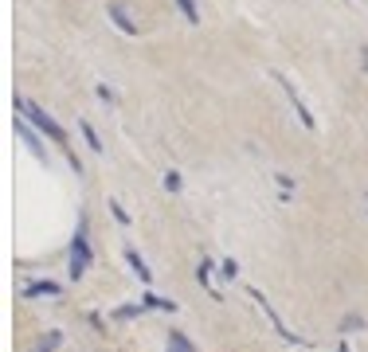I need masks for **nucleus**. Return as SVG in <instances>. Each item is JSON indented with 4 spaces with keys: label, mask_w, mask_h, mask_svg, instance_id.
Returning <instances> with one entry per match:
<instances>
[{
    "label": "nucleus",
    "mask_w": 368,
    "mask_h": 352,
    "mask_svg": "<svg viewBox=\"0 0 368 352\" xmlns=\"http://www.w3.org/2000/svg\"><path fill=\"white\" fill-rule=\"evenodd\" d=\"M219 274H223V278H235V274H239L235 258H223V263H219Z\"/></svg>",
    "instance_id": "nucleus-18"
},
{
    "label": "nucleus",
    "mask_w": 368,
    "mask_h": 352,
    "mask_svg": "<svg viewBox=\"0 0 368 352\" xmlns=\"http://www.w3.org/2000/svg\"><path fill=\"white\" fill-rule=\"evenodd\" d=\"M341 329H345V332L348 329H360V317H357V313H353V317H345V325H341Z\"/></svg>",
    "instance_id": "nucleus-20"
},
{
    "label": "nucleus",
    "mask_w": 368,
    "mask_h": 352,
    "mask_svg": "<svg viewBox=\"0 0 368 352\" xmlns=\"http://www.w3.org/2000/svg\"><path fill=\"white\" fill-rule=\"evenodd\" d=\"M71 282H79L82 274L90 270V263H94V251H90V239H87V215L79 219V227H75V235H71Z\"/></svg>",
    "instance_id": "nucleus-1"
},
{
    "label": "nucleus",
    "mask_w": 368,
    "mask_h": 352,
    "mask_svg": "<svg viewBox=\"0 0 368 352\" xmlns=\"http://www.w3.org/2000/svg\"><path fill=\"white\" fill-rule=\"evenodd\" d=\"M126 263H130V270L138 274V278H141V282H145V286L153 282V270H149V266H145V258H141V254L133 251V247H126Z\"/></svg>",
    "instance_id": "nucleus-7"
},
{
    "label": "nucleus",
    "mask_w": 368,
    "mask_h": 352,
    "mask_svg": "<svg viewBox=\"0 0 368 352\" xmlns=\"http://www.w3.org/2000/svg\"><path fill=\"white\" fill-rule=\"evenodd\" d=\"M196 278H200V286H204V290H208V293H212V298H219V293H216V290H212V263H208V258H204V263H200Z\"/></svg>",
    "instance_id": "nucleus-14"
},
{
    "label": "nucleus",
    "mask_w": 368,
    "mask_h": 352,
    "mask_svg": "<svg viewBox=\"0 0 368 352\" xmlns=\"http://www.w3.org/2000/svg\"><path fill=\"white\" fill-rule=\"evenodd\" d=\"M110 215H114V219H118L122 227H130V215H126V207H122L118 200H110Z\"/></svg>",
    "instance_id": "nucleus-16"
},
{
    "label": "nucleus",
    "mask_w": 368,
    "mask_h": 352,
    "mask_svg": "<svg viewBox=\"0 0 368 352\" xmlns=\"http://www.w3.org/2000/svg\"><path fill=\"white\" fill-rule=\"evenodd\" d=\"M24 293H28V298H59L63 286H59V282H47V278H40V282H28V286H24Z\"/></svg>",
    "instance_id": "nucleus-6"
},
{
    "label": "nucleus",
    "mask_w": 368,
    "mask_h": 352,
    "mask_svg": "<svg viewBox=\"0 0 368 352\" xmlns=\"http://www.w3.org/2000/svg\"><path fill=\"white\" fill-rule=\"evenodd\" d=\"M141 302L149 305V309H165V313H177V302H169V298H157V293H145Z\"/></svg>",
    "instance_id": "nucleus-11"
},
{
    "label": "nucleus",
    "mask_w": 368,
    "mask_h": 352,
    "mask_svg": "<svg viewBox=\"0 0 368 352\" xmlns=\"http://www.w3.org/2000/svg\"><path fill=\"white\" fill-rule=\"evenodd\" d=\"M251 298H255V302H259V305H263V313H267V317H270V325H274V329H279V337H286V341H290V344H302V337H294V332H290V329H286V325H282V317H279V313H274V305H270V302H267V298H263V293H259V290H255V286H251Z\"/></svg>",
    "instance_id": "nucleus-5"
},
{
    "label": "nucleus",
    "mask_w": 368,
    "mask_h": 352,
    "mask_svg": "<svg viewBox=\"0 0 368 352\" xmlns=\"http://www.w3.org/2000/svg\"><path fill=\"white\" fill-rule=\"evenodd\" d=\"M180 188H184V176H180L177 168H169V173H165V192H172V196H177Z\"/></svg>",
    "instance_id": "nucleus-15"
},
{
    "label": "nucleus",
    "mask_w": 368,
    "mask_h": 352,
    "mask_svg": "<svg viewBox=\"0 0 368 352\" xmlns=\"http://www.w3.org/2000/svg\"><path fill=\"white\" fill-rule=\"evenodd\" d=\"M79 133H82V141H87V145L94 149V153H102V137L94 133V126H90L87 117H82V122H79Z\"/></svg>",
    "instance_id": "nucleus-10"
},
{
    "label": "nucleus",
    "mask_w": 368,
    "mask_h": 352,
    "mask_svg": "<svg viewBox=\"0 0 368 352\" xmlns=\"http://www.w3.org/2000/svg\"><path fill=\"white\" fill-rule=\"evenodd\" d=\"M59 341H63V332H47V337H43V344H40V352H51V349H59Z\"/></svg>",
    "instance_id": "nucleus-17"
},
{
    "label": "nucleus",
    "mask_w": 368,
    "mask_h": 352,
    "mask_svg": "<svg viewBox=\"0 0 368 352\" xmlns=\"http://www.w3.org/2000/svg\"><path fill=\"white\" fill-rule=\"evenodd\" d=\"M337 352H348V344H345V341H341V349H337Z\"/></svg>",
    "instance_id": "nucleus-22"
},
{
    "label": "nucleus",
    "mask_w": 368,
    "mask_h": 352,
    "mask_svg": "<svg viewBox=\"0 0 368 352\" xmlns=\"http://www.w3.org/2000/svg\"><path fill=\"white\" fill-rule=\"evenodd\" d=\"M16 106L24 110V114H28V122L36 129H40V133H47L51 141H55V145H63V149H71V141H67V129L59 126V122H55V117L47 114V110L43 106H28V102H24V98H16Z\"/></svg>",
    "instance_id": "nucleus-2"
},
{
    "label": "nucleus",
    "mask_w": 368,
    "mask_h": 352,
    "mask_svg": "<svg viewBox=\"0 0 368 352\" xmlns=\"http://www.w3.org/2000/svg\"><path fill=\"white\" fill-rule=\"evenodd\" d=\"M177 8H180V16L189 20V24H200V8H196V0H177Z\"/></svg>",
    "instance_id": "nucleus-13"
},
{
    "label": "nucleus",
    "mask_w": 368,
    "mask_h": 352,
    "mask_svg": "<svg viewBox=\"0 0 368 352\" xmlns=\"http://www.w3.org/2000/svg\"><path fill=\"white\" fill-rule=\"evenodd\" d=\"M360 67H365V71H368V47H365V55H360Z\"/></svg>",
    "instance_id": "nucleus-21"
},
{
    "label": "nucleus",
    "mask_w": 368,
    "mask_h": 352,
    "mask_svg": "<svg viewBox=\"0 0 368 352\" xmlns=\"http://www.w3.org/2000/svg\"><path fill=\"white\" fill-rule=\"evenodd\" d=\"M165 344H169L165 352H196V349H192V341L180 329H169V341H165Z\"/></svg>",
    "instance_id": "nucleus-9"
},
{
    "label": "nucleus",
    "mask_w": 368,
    "mask_h": 352,
    "mask_svg": "<svg viewBox=\"0 0 368 352\" xmlns=\"http://www.w3.org/2000/svg\"><path fill=\"white\" fill-rule=\"evenodd\" d=\"M274 82H279V87H282V94L290 98V106H294V114H298V122H302V126H306V129H318V117L309 114V106H306V98L298 94V87H294V82H290L286 75H279V71H274Z\"/></svg>",
    "instance_id": "nucleus-3"
},
{
    "label": "nucleus",
    "mask_w": 368,
    "mask_h": 352,
    "mask_svg": "<svg viewBox=\"0 0 368 352\" xmlns=\"http://www.w3.org/2000/svg\"><path fill=\"white\" fill-rule=\"evenodd\" d=\"M145 309H149L145 302H141V305H118V309H114V317H118V321H130V317H141Z\"/></svg>",
    "instance_id": "nucleus-12"
},
{
    "label": "nucleus",
    "mask_w": 368,
    "mask_h": 352,
    "mask_svg": "<svg viewBox=\"0 0 368 352\" xmlns=\"http://www.w3.org/2000/svg\"><path fill=\"white\" fill-rule=\"evenodd\" d=\"M94 94H98L102 102H118V94H114V90H110L106 82H98V87H94Z\"/></svg>",
    "instance_id": "nucleus-19"
},
{
    "label": "nucleus",
    "mask_w": 368,
    "mask_h": 352,
    "mask_svg": "<svg viewBox=\"0 0 368 352\" xmlns=\"http://www.w3.org/2000/svg\"><path fill=\"white\" fill-rule=\"evenodd\" d=\"M106 16L114 20V28H118L122 36H138V31H141L138 24H133V16L126 12V4H122V0H110V4H106Z\"/></svg>",
    "instance_id": "nucleus-4"
},
{
    "label": "nucleus",
    "mask_w": 368,
    "mask_h": 352,
    "mask_svg": "<svg viewBox=\"0 0 368 352\" xmlns=\"http://www.w3.org/2000/svg\"><path fill=\"white\" fill-rule=\"evenodd\" d=\"M16 133H20L24 141H28V149L36 153V161H43V165H47V149H43V141H40V137H31V133H28V126H24V117L16 122Z\"/></svg>",
    "instance_id": "nucleus-8"
}]
</instances>
